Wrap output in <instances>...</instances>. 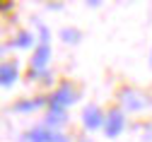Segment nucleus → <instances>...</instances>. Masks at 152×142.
Here are the masks:
<instances>
[{
    "label": "nucleus",
    "mask_w": 152,
    "mask_h": 142,
    "mask_svg": "<svg viewBox=\"0 0 152 142\" xmlns=\"http://www.w3.org/2000/svg\"><path fill=\"white\" fill-rule=\"evenodd\" d=\"M77 101V92L72 89V84H61L58 89L53 92V96L48 99V106H58V109H68L70 104H75Z\"/></svg>",
    "instance_id": "f257e3e1"
},
{
    "label": "nucleus",
    "mask_w": 152,
    "mask_h": 142,
    "mask_svg": "<svg viewBox=\"0 0 152 142\" xmlns=\"http://www.w3.org/2000/svg\"><path fill=\"white\" fill-rule=\"evenodd\" d=\"M24 142H68V137L65 135H61L58 130H51V128H34V130H29L24 137H22Z\"/></svg>",
    "instance_id": "f03ea898"
},
{
    "label": "nucleus",
    "mask_w": 152,
    "mask_h": 142,
    "mask_svg": "<svg viewBox=\"0 0 152 142\" xmlns=\"http://www.w3.org/2000/svg\"><path fill=\"white\" fill-rule=\"evenodd\" d=\"M123 125H126V118H123L121 111H111L109 116H104V133H106V137H118Z\"/></svg>",
    "instance_id": "7ed1b4c3"
},
{
    "label": "nucleus",
    "mask_w": 152,
    "mask_h": 142,
    "mask_svg": "<svg viewBox=\"0 0 152 142\" xmlns=\"http://www.w3.org/2000/svg\"><path fill=\"white\" fill-rule=\"evenodd\" d=\"M82 123L87 130H99L104 125V113L99 106H87L85 113H82Z\"/></svg>",
    "instance_id": "20e7f679"
},
{
    "label": "nucleus",
    "mask_w": 152,
    "mask_h": 142,
    "mask_svg": "<svg viewBox=\"0 0 152 142\" xmlns=\"http://www.w3.org/2000/svg\"><path fill=\"white\" fill-rule=\"evenodd\" d=\"M48 58H51V46H48V44H41L39 48H36L34 58H31V75L41 72V70L48 65Z\"/></svg>",
    "instance_id": "39448f33"
},
{
    "label": "nucleus",
    "mask_w": 152,
    "mask_h": 142,
    "mask_svg": "<svg viewBox=\"0 0 152 142\" xmlns=\"http://www.w3.org/2000/svg\"><path fill=\"white\" fill-rule=\"evenodd\" d=\"M65 109H58V106H48V116H46V128H56V125H63L65 123Z\"/></svg>",
    "instance_id": "423d86ee"
},
{
    "label": "nucleus",
    "mask_w": 152,
    "mask_h": 142,
    "mask_svg": "<svg viewBox=\"0 0 152 142\" xmlns=\"http://www.w3.org/2000/svg\"><path fill=\"white\" fill-rule=\"evenodd\" d=\"M15 79H17V68L15 65H0V84L10 87Z\"/></svg>",
    "instance_id": "0eeeda50"
},
{
    "label": "nucleus",
    "mask_w": 152,
    "mask_h": 142,
    "mask_svg": "<svg viewBox=\"0 0 152 142\" xmlns=\"http://www.w3.org/2000/svg\"><path fill=\"white\" fill-rule=\"evenodd\" d=\"M121 101H123V104H126L130 111H138V109L142 106V99H138V94H135V92H130V89H128V92H123Z\"/></svg>",
    "instance_id": "6e6552de"
},
{
    "label": "nucleus",
    "mask_w": 152,
    "mask_h": 142,
    "mask_svg": "<svg viewBox=\"0 0 152 142\" xmlns=\"http://www.w3.org/2000/svg\"><path fill=\"white\" fill-rule=\"evenodd\" d=\"M61 36L65 39L68 44H77V41H80V31H77V29H63Z\"/></svg>",
    "instance_id": "1a4fd4ad"
},
{
    "label": "nucleus",
    "mask_w": 152,
    "mask_h": 142,
    "mask_svg": "<svg viewBox=\"0 0 152 142\" xmlns=\"http://www.w3.org/2000/svg\"><path fill=\"white\" fill-rule=\"evenodd\" d=\"M44 101H20V104H15V111H31L36 106H41Z\"/></svg>",
    "instance_id": "9d476101"
},
{
    "label": "nucleus",
    "mask_w": 152,
    "mask_h": 142,
    "mask_svg": "<svg viewBox=\"0 0 152 142\" xmlns=\"http://www.w3.org/2000/svg\"><path fill=\"white\" fill-rule=\"evenodd\" d=\"M15 44H17V46H22V48H29V46L34 44V41H31V34H29V31H22L20 36H17V41H15Z\"/></svg>",
    "instance_id": "9b49d317"
},
{
    "label": "nucleus",
    "mask_w": 152,
    "mask_h": 142,
    "mask_svg": "<svg viewBox=\"0 0 152 142\" xmlns=\"http://www.w3.org/2000/svg\"><path fill=\"white\" fill-rule=\"evenodd\" d=\"M80 142H89V140H80Z\"/></svg>",
    "instance_id": "f8f14e48"
},
{
    "label": "nucleus",
    "mask_w": 152,
    "mask_h": 142,
    "mask_svg": "<svg viewBox=\"0 0 152 142\" xmlns=\"http://www.w3.org/2000/svg\"><path fill=\"white\" fill-rule=\"evenodd\" d=\"M0 51H3V46H0Z\"/></svg>",
    "instance_id": "ddd939ff"
}]
</instances>
